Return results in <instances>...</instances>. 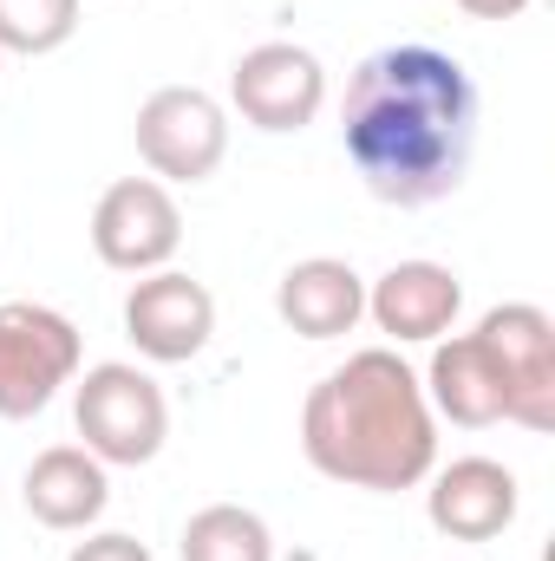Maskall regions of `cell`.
Here are the masks:
<instances>
[{"label":"cell","instance_id":"9a60e30c","mask_svg":"<svg viewBox=\"0 0 555 561\" xmlns=\"http://www.w3.org/2000/svg\"><path fill=\"white\" fill-rule=\"evenodd\" d=\"M183 561H275V536L256 510L242 503H209L183 523V542H177Z\"/></svg>","mask_w":555,"mask_h":561},{"label":"cell","instance_id":"277c9868","mask_svg":"<svg viewBox=\"0 0 555 561\" xmlns=\"http://www.w3.org/2000/svg\"><path fill=\"white\" fill-rule=\"evenodd\" d=\"M79 327L46 300H0V419H39L79 379Z\"/></svg>","mask_w":555,"mask_h":561},{"label":"cell","instance_id":"e0dca14e","mask_svg":"<svg viewBox=\"0 0 555 561\" xmlns=\"http://www.w3.org/2000/svg\"><path fill=\"white\" fill-rule=\"evenodd\" d=\"M66 561H150L138 536H125V529H105V536H86V542H72V556Z\"/></svg>","mask_w":555,"mask_h":561},{"label":"cell","instance_id":"5bb4252c","mask_svg":"<svg viewBox=\"0 0 555 561\" xmlns=\"http://www.w3.org/2000/svg\"><path fill=\"white\" fill-rule=\"evenodd\" d=\"M424 405L431 419H451L464 431H484V424H503V379L484 353L477 333H444L431 340V366H424Z\"/></svg>","mask_w":555,"mask_h":561},{"label":"cell","instance_id":"4fadbf2b","mask_svg":"<svg viewBox=\"0 0 555 561\" xmlns=\"http://www.w3.org/2000/svg\"><path fill=\"white\" fill-rule=\"evenodd\" d=\"M20 496H26L33 523H46V529H59V536H79V529H92V523L105 516L112 477H105V463H99L86 444H53V450H39V457L26 463Z\"/></svg>","mask_w":555,"mask_h":561},{"label":"cell","instance_id":"7c38bea8","mask_svg":"<svg viewBox=\"0 0 555 561\" xmlns=\"http://www.w3.org/2000/svg\"><path fill=\"white\" fill-rule=\"evenodd\" d=\"M275 313L301 340H340L366 320V280L340 255H307L275 280Z\"/></svg>","mask_w":555,"mask_h":561},{"label":"cell","instance_id":"3957f363","mask_svg":"<svg viewBox=\"0 0 555 561\" xmlns=\"http://www.w3.org/2000/svg\"><path fill=\"white\" fill-rule=\"evenodd\" d=\"M72 424L86 437V450L99 463H118V470H138L163 450L170 437V405H163V386L125 366V359H105L79 379L72 392Z\"/></svg>","mask_w":555,"mask_h":561},{"label":"cell","instance_id":"ac0fdd59","mask_svg":"<svg viewBox=\"0 0 555 561\" xmlns=\"http://www.w3.org/2000/svg\"><path fill=\"white\" fill-rule=\"evenodd\" d=\"M457 13H471V20H517V13H530V0H451Z\"/></svg>","mask_w":555,"mask_h":561},{"label":"cell","instance_id":"7a4b0ae2","mask_svg":"<svg viewBox=\"0 0 555 561\" xmlns=\"http://www.w3.org/2000/svg\"><path fill=\"white\" fill-rule=\"evenodd\" d=\"M301 450L327 483L373 496L418 490L438 470V419L418 373L393 346L347 353L301 405Z\"/></svg>","mask_w":555,"mask_h":561},{"label":"cell","instance_id":"2e32d148","mask_svg":"<svg viewBox=\"0 0 555 561\" xmlns=\"http://www.w3.org/2000/svg\"><path fill=\"white\" fill-rule=\"evenodd\" d=\"M79 33V0H0V46L20 59L59 53Z\"/></svg>","mask_w":555,"mask_h":561},{"label":"cell","instance_id":"8992f818","mask_svg":"<svg viewBox=\"0 0 555 561\" xmlns=\"http://www.w3.org/2000/svg\"><path fill=\"white\" fill-rule=\"evenodd\" d=\"M138 157L157 183H209L229 157V112L203 85H157L138 105Z\"/></svg>","mask_w":555,"mask_h":561},{"label":"cell","instance_id":"6da1fadb","mask_svg":"<svg viewBox=\"0 0 555 561\" xmlns=\"http://www.w3.org/2000/svg\"><path fill=\"white\" fill-rule=\"evenodd\" d=\"M340 144L380 203H444L477 157V85L438 46H380L347 79Z\"/></svg>","mask_w":555,"mask_h":561},{"label":"cell","instance_id":"52a82bcc","mask_svg":"<svg viewBox=\"0 0 555 561\" xmlns=\"http://www.w3.org/2000/svg\"><path fill=\"white\" fill-rule=\"evenodd\" d=\"M229 105L242 112V125L287 138V131H307L327 105V66L294 46V39H269V46H249L229 72Z\"/></svg>","mask_w":555,"mask_h":561},{"label":"cell","instance_id":"ba28073f","mask_svg":"<svg viewBox=\"0 0 555 561\" xmlns=\"http://www.w3.org/2000/svg\"><path fill=\"white\" fill-rule=\"evenodd\" d=\"M183 249V209L157 176H118L92 209V255L118 275H157Z\"/></svg>","mask_w":555,"mask_h":561},{"label":"cell","instance_id":"30bf717a","mask_svg":"<svg viewBox=\"0 0 555 561\" xmlns=\"http://www.w3.org/2000/svg\"><path fill=\"white\" fill-rule=\"evenodd\" d=\"M517 503H523L517 470L497 457H457L431 470V490H424V516L451 542H497L517 523Z\"/></svg>","mask_w":555,"mask_h":561},{"label":"cell","instance_id":"8fae6325","mask_svg":"<svg viewBox=\"0 0 555 561\" xmlns=\"http://www.w3.org/2000/svg\"><path fill=\"white\" fill-rule=\"evenodd\" d=\"M366 313L380 333H393L399 346L444 340L464 313V280L444 262H393L386 275L366 287Z\"/></svg>","mask_w":555,"mask_h":561},{"label":"cell","instance_id":"9c48e42d","mask_svg":"<svg viewBox=\"0 0 555 561\" xmlns=\"http://www.w3.org/2000/svg\"><path fill=\"white\" fill-rule=\"evenodd\" d=\"M216 333V294L203 280H190L183 268H157L138 275L125 294V340L157 366H183L209 346Z\"/></svg>","mask_w":555,"mask_h":561},{"label":"cell","instance_id":"5b68a950","mask_svg":"<svg viewBox=\"0 0 555 561\" xmlns=\"http://www.w3.org/2000/svg\"><path fill=\"white\" fill-rule=\"evenodd\" d=\"M503 379V419L523 431H555V320L536 300H503L471 327Z\"/></svg>","mask_w":555,"mask_h":561}]
</instances>
